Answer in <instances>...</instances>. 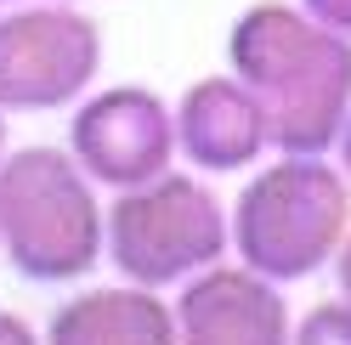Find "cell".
<instances>
[{"label":"cell","instance_id":"cell-9","mask_svg":"<svg viewBox=\"0 0 351 345\" xmlns=\"http://www.w3.org/2000/svg\"><path fill=\"white\" fill-rule=\"evenodd\" d=\"M46 345H176V306L165 289L142 283H74L46 317Z\"/></svg>","mask_w":351,"mask_h":345},{"label":"cell","instance_id":"cell-17","mask_svg":"<svg viewBox=\"0 0 351 345\" xmlns=\"http://www.w3.org/2000/svg\"><path fill=\"white\" fill-rule=\"evenodd\" d=\"M85 6H91V0H85Z\"/></svg>","mask_w":351,"mask_h":345},{"label":"cell","instance_id":"cell-7","mask_svg":"<svg viewBox=\"0 0 351 345\" xmlns=\"http://www.w3.org/2000/svg\"><path fill=\"white\" fill-rule=\"evenodd\" d=\"M170 306L176 345H295L289 289L232 255L170 289Z\"/></svg>","mask_w":351,"mask_h":345},{"label":"cell","instance_id":"cell-1","mask_svg":"<svg viewBox=\"0 0 351 345\" xmlns=\"http://www.w3.org/2000/svg\"><path fill=\"white\" fill-rule=\"evenodd\" d=\"M227 68L261 97L278 153H335L351 114V34L300 0H250L227 29Z\"/></svg>","mask_w":351,"mask_h":345},{"label":"cell","instance_id":"cell-15","mask_svg":"<svg viewBox=\"0 0 351 345\" xmlns=\"http://www.w3.org/2000/svg\"><path fill=\"white\" fill-rule=\"evenodd\" d=\"M6 153H12V114L0 107V159H6Z\"/></svg>","mask_w":351,"mask_h":345},{"label":"cell","instance_id":"cell-12","mask_svg":"<svg viewBox=\"0 0 351 345\" xmlns=\"http://www.w3.org/2000/svg\"><path fill=\"white\" fill-rule=\"evenodd\" d=\"M306 12L317 17V23H328V29H340V34H351V0H300Z\"/></svg>","mask_w":351,"mask_h":345},{"label":"cell","instance_id":"cell-8","mask_svg":"<svg viewBox=\"0 0 351 345\" xmlns=\"http://www.w3.org/2000/svg\"><path fill=\"white\" fill-rule=\"evenodd\" d=\"M176 153L199 176H250V170L278 153L272 147V125L267 107L232 68L193 79L176 97Z\"/></svg>","mask_w":351,"mask_h":345},{"label":"cell","instance_id":"cell-4","mask_svg":"<svg viewBox=\"0 0 351 345\" xmlns=\"http://www.w3.org/2000/svg\"><path fill=\"white\" fill-rule=\"evenodd\" d=\"M232 255V215L210 176L170 164L136 187L108 192V266L142 289H182Z\"/></svg>","mask_w":351,"mask_h":345},{"label":"cell","instance_id":"cell-2","mask_svg":"<svg viewBox=\"0 0 351 345\" xmlns=\"http://www.w3.org/2000/svg\"><path fill=\"white\" fill-rule=\"evenodd\" d=\"M0 255L40 289H74L108 266V192L69 147L29 142L0 159Z\"/></svg>","mask_w":351,"mask_h":345},{"label":"cell","instance_id":"cell-11","mask_svg":"<svg viewBox=\"0 0 351 345\" xmlns=\"http://www.w3.org/2000/svg\"><path fill=\"white\" fill-rule=\"evenodd\" d=\"M0 345H46V334H40L29 317H17V311L0 306Z\"/></svg>","mask_w":351,"mask_h":345},{"label":"cell","instance_id":"cell-5","mask_svg":"<svg viewBox=\"0 0 351 345\" xmlns=\"http://www.w3.org/2000/svg\"><path fill=\"white\" fill-rule=\"evenodd\" d=\"M108 34L85 0H17L0 12V107L12 119L69 114L102 85Z\"/></svg>","mask_w":351,"mask_h":345},{"label":"cell","instance_id":"cell-14","mask_svg":"<svg viewBox=\"0 0 351 345\" xmlns=\"http://www.w3.org/2000/svg\"><path fill=\"white\" fill-rule=\"evenodd\" d=\"M335 164H340V176L351 181V114H346V125H340V142H335Z\"/></svg>","mask_w":351,"mask_h":345},{"label":"cell","instance_id":"cell-10","mask_svg":"<svg viewBox=\"0 0 351 345\" xmlns=\"http://www.w3.org/2000/svg\"><path fill=\"white\" fill-rule=\"evenodd\" d=\"M295 345H351V300L328 294L295 317Z\"/></svg>","mask_w":351,"mask_h":345},{"label":"cell","instance_id":"cell-13","mask_svg":"<svg viewBox=\"0 0 351 345\" xmlns=\"http://www.w3.org/2000/svg\"><path fill=\"white\" fill-rule=\"evenodd\" d=\"M328 277H335V294H346V300H351V232H346V244H340L335 272H328Z\"/></svg>","mask_w":351,"mask_h":345},{"label":"cell","instance_id":"cell-6","mask_svg":"<svg viewBox=\"0 0 351 345\" xmlns=\"http://www.w3.org/2000/svg\"><path fill=\"white\" fill-rule=\"evenodd\" d=\"M62 147L80 159V170L102 192L136 187L159 170L182 164V153H176V102L136 79L97 85L69 107V142Z\"/></svg>","mask_w":351,"mask_h":345},{"label":"cell","instance_id":"cell-3","mask_svg":"<svg viewBox=\"0 0 351 345\" xmlns=\"http://www.w3.org/2000/svg\"><path fill=\"white\" fill-rule=\"evenodd\" d=\"M232 261L295 289L335 272L351 232V181L335 153H267L227 199Z\"/></svg>","mask_w":351,"mask_h":345},{"label":"cell","instance_id":"cell-16","mask_svg":"<svg viewBox=\"0 0 351 345\" xmlns=\"http://www.w3.org/2000/svg\"><path fill=\"white\" fill-rule=\"evenodd\" d=\"M6 6H17V0H0V12H6Z\"/></svg>","mask_w":351,"mask_h":345}]
</instances>
